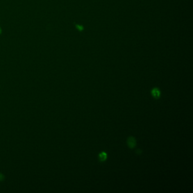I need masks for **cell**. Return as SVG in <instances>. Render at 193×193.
Instances as JSON below:
<instances>
[{"label": "cell", "instance_id": "1", "mask_svg": "<svg viewBox=\"0 0 193 193\" xmlns=\"http://www.w3.org/2000/svg\"><path fill=\"white\" fill-rule=\"evenodd\" d=\"M127 145L130 148V149H133L135 147V146L136 145V142L135 140V138L133 137V136H130L127 139Z\"/></svg>", "mask_w": 193, "mask_h": 193}, {"label": "cell", "instance_id": "2", "mask_svg": "<svg viewBox=\"0 0 193 193\" xmlns=\"http://www.w3.org/2000/svg\"><path fill=\"white\" fill-rule=\"evenodd\" d=\"M151 94L156 99H158L161 95V92L158 88H154L151 90Z\"/></svg>", "mask_w": 193, "mask_h": 193}, {"label": "cell", "instance_id": "3", "mask_svg": "<svg viewBox=\"0 0 193 193\" xmlns=\"http://www.w3.org/2000/svg\"><path fill=\"white\" fill-rule=\"evenodd\" d=\"M99 158L100 161H104L107 159V154L105 152H102V153H100L99 155Z\"/></svg>", "mask_w": 193, "mask_h": 193}, {"label": "cell", "instance_id": "4", "mask_svg": "<svg viewBox=\"0 0 193 193\" xmlns=\"http://www.w3.org/2000/svg\"><path fill=\"white\" fill-rule=\"evenodd\" d=\"M4 175H3L2 174L0 173V181H2V180H4Z\"/></svg>", "mask_w": 193, "mask_h": 193}]
</instances>
